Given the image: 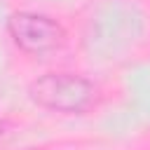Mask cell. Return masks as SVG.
<instances>
[{"mask_svg": "<svg viewBox=\"0 0 150 150\" xmlns=\"http://www.w3.org/2000/svg\"><path fill=\"white\" fill-rule=\"evenodd\" d=\"M28 98L52 112L77 115L94 101V84L75 73H45L28 87Z\"/></svg>", "mask_w": 150, "mask_h": 150, "instance_id": "1", "label": "cell"}, {"mask_svg": "<svg viewBox=\"0 0 150 150\" xmlns=\"http://www.w3.org/2000/svg\"><path fill=\"white\" fill-rule=\"evenodd\" d=\"M7 30L14 45L33 56L54 52L66 42L63 26L38 12H14L7 19Z\"/></svg>", "mask_w": 150, "mask_h": 150, "instance_id": "2", "label": "cell"}, {"mask_svg": "<svg viewBox=\"0 0 150 150\" xmlns=\"http://www.w3.org/2000/svg\"><path fill=\"white\" fill-rule=\"evenodd\" d=\"M9 134H12V124L7 120H0V143H5L9 138Z\"/></svg>", "mask_w": 150, "mask_h": 150, "instance_id": "3", "label": "cell"}]
</instances>
